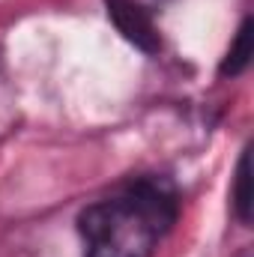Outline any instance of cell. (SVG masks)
I'll return each mask as SVG.
<instances>
[{"mask_svg": "<svg viewBox=\"0 0 254 257\" xmlns=\"http://www.w3.org/2000/svg\"><path fill=\"white\" fill-rule=\"evenodd\" d=\"M174 221V189L159 177H141L81 212L84 257H153Z\"/></svg>", "mask_w": 254, "mask_h": 257, "instance_id": "cell-1", "label": "cell"}, {"mask_svg": "<svg viewBox=\"0 0 254 257\" xmlns=\"http://www.w3.org/2000/svg\"><path fill=\"white\" fill-rule=\"evenodd\" d=\"M105 6H108L111 21L117 24V30L126 36L132 45H138L147 54L159 51V45H162L159 42V30H156L150 12L138 0H105Z\"/></svg>", "mask_w": 254, "mask_h": 257, "instance_id": "cell-2", "label": "cell"}, {"mask_svg": "<svg viewBox=\"0 0 254 257\" xmlns=\"http://www.w3.org/2000/svg\"><path fill=\"white\" fill-rule=\"evenodd\" d=\"M251 18H245L242 24H239V30H236V39H233V45H230V51H227V57H224V63H221V75H239V72H245V66L251 63Z\"/></svg>", "mask_w": 254, "mask_h": 257, "instance_id": "cell-3", "label": "cell"}, {"mask_svg": "<svg viewBox=\"0 0 254 257\" xmlns=\"http://www.w3.org/2000/svg\"><path fill=\"white\" fill-rule=\"evenodd\" d=\"M233 209L239 215V221L251 218V177H248V153H242L239 168H236V180H233Z\"/></svg>", "mask_w": 254, "mask_h": 257, "instance_id": "cell-4", "label": "cell"}]
</instances>
